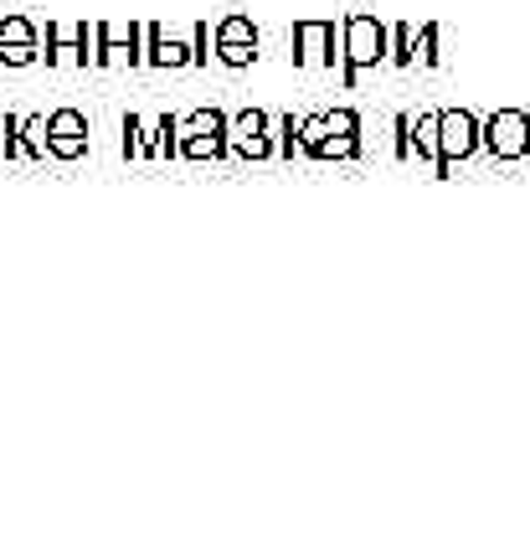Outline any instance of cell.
<instances>
[{
    "mask_svg": "<svg viewBox=\"0 0 530 556\" xmlns=\"http://www.w3.org/2000/svg\"><path fill=\"white\" fill-rule=\"evenodd\" d=\"M93 67H144V21H129V31L99 21L93 26Z\"/></svg>",
    "mask_w": 530,
    "mask_h": 556,
    "instance_id": "cell-1",
    "label": "cell"
},
{
    "mask_svg": "<svg viewBox=\"0 0 530 556\" xmlns=\"http://www.w3.org/2000/svg\"><path fill=\"white\" fill-rule=\"evenodd\" d=\"M274 129H278V119L268 114V109H237L232 114V155H242V160L278 155Z\"/></svg>",
    "mask_w": 530,
    "mask_h": 556,
    "instance_id": "cell-2",
    "label": "cell"
},
{
    "mask_svg": "<svg viewBox=\"0 0 530 556\" xmlns=\"http://www.w3.org/2000/svg\"><path fill=\"white\" fill-rule=\"evenodd\" d=\"M88 114H83V109H73V103H67V109H52V114H47V155L52 160H83L88 155Z\"/></svg>",
    "mask_w": 530,
    "mask_h": 556,
    "instance_id": "cell-3",
    "label": "cell"
},
{
    "mask_svg": "<svg viewBox=\"0 0 530 556\" xmlns=\"http://www.w3.org/2000/svg\"><path fill=\"white\" fill-rule=\"evenodd\" d=\"M93 31H88V21H47V67H62V62H73V67H93Z\"/></svg>",
    "mask_w": 530,
    "mask_h": 556,
    "instance_id": "cell-4",
    "label": "cell"
},
{
    "mask_svg": "<svg viewBox=\"0 0 530 556\" xmlns=\"http://www.w3.org/2000/svg\"><path fill=\"white\" fill-rule=\"evenodd\" d=\"M387 58V31L376 26L371 16H351L345 21V83H355L361 67Z\"/></svg>",
    "mask_w": 530,
    "mask_h": 556,
    "instance_id": "cell-5",
    "label": "cell"
},
{
    "mask_svg": "<svg viewBox=\"0 0 530 556\" xmlns=\"http://www.w3.org/2000/svg\"><path fill=\"white\" fill-rule=\"evenodd\" d=\"M216 62L222 67H253L257 62V26L248 16L216 21Z\"/></svg>",
    "mask_w": 530,
    "mask_h": 556,
    "instance_id": "cell-6",
    "label": "cell"
},
{
    "mask_svg": "<svg viewBox=\"0 0 530 556\" xmlns=\"http://www.w3.org/2000/svg\"><path fill=\"white\" fill-rule=\"evenodd\" d=\"M294 62L299 67H330L335 62L330 21H294Z\"/></svg>",
    "mask_w": 530,
    "mask_h": 556,
    "instance_id": "cell-7",
    "label": "cell"
},
{
    "mask_svg": "<svg viewBox=\"0 0 530 556\" xmlns=\"http://www.w3.org/2000/svg\"><path fill=\"white\" fill-rule=\"evenodd\" d=\"M144 67H197L191 41H176L160 21H144Z\"/></svg>",
    "mask_w": 530,
    "mask_h": 556,
    "instance_id": "cell-8",
    "label": "cell"
},
{
    "mask_svg": "<svg viewBox=\"0 0 530 556\" xmlns=\"http://www.w3.org/2000/svg\"><path fill=\"white\" fill-rule=\"evenodd\" d=\"M490 144H494V155H520L530 144V129L520 114H500V119L490 124Z\"/></svg>",
    "mask_w": 530,
    "mask_h": 556,
    "instance_id": "cell-9",
    "label": "cell"
},
{
    "mask_svg": "<svg viewBox=\"0 0 530 556\" xmlns=\"http://www.w3.org/2000/svg\"><path fill=\"white\" fill-rule=\"evenodd\" d=\"M118 129H124V144H118V150H124V160H160L155 135H150V124L139 119V114H124V124H118Z\"/></svg>",
    "mask_w": 530,
    "mask_h": 556,
    "instance_id": "cell-10",
    "label": "cell"
},
{
    "mask_svg": "<svg viewBox=\"0 0 530 556\" xmlns=\"http://www.w3.org/2000/svg\"><path fill=\"white\" fill-rule=\"evenodd\" d=\"M180 155L186 160H227L232 155V135H180Z\"/></svg>",
    "mask_w": 530,
    "mask_h": 556,
    "instance_id": "cell-11",
    "label": "cell"
},
{
    "mask_svg": "<svg viewBox=\"0 0 530 556\" xmlns=\"http://www.w3.org/2000/svg\"><path fill=\"white\" fill-rule=\"evenodd\" d=\"M438 129H443V150H449V155H469L474 150V119L469 114H443Z\"/></svg>",
    "mask_w": 530,
    "mask_h": 556,
    "instance_id": "cell-12",
    "label": "cell"
},
{
    "mask_svg": "<svg viewBox=\"0 0 530 556\" xmlns=\"http://www.w3.org/2000/svg\"><path fill=\"white\" fill-rule=\"evenodd\" d=\"M0 47H41V31L31 26V16L11 11V16H0Z\"/></svg>",
    "mask_w": 530,
    "mask_h": 556,
    "instance_id": "cell-13",
    "label": "cell"
},
{
    "mask_svg": "<svg viewBox=\"0 0 530 556\" xmlns=\"http://www.w3.org/2000/svg\"><path fill=\"white\" fill-rule=\"evenodd\" d=\"M150 135H155V150H160V160L180 155V114H160V119L150 124Z\"/></svg>",
    "mask_w": 530,
    "mask_h": 556,
    "instance_id": "cell-14",
    "label": "cell"
},
{
    "mask_svg": "<svg viewBox=\"0 0 530 556\" xmlns=\"http://www.w3.org/2000/svg\"><path fill=\"white\" fill-rule=\"evenodd\" d=\"M21 150H26V160H47V119L41 114L21 119Z\"/></svg>",
    "mask_w": 530,
    "mask_h": 556,
    "instance_id": "cell-15",
    "label": "cell"
},
{
    "mask_svg": "<svg viewBox=\"0 0 530 556\" xmlns=\"http://www.w3.org/2000/svg\"><path fill=\"white\" fill-rule=\"evenodd\" d=\"M0 160L5 165L26 160V150H21V114H0Z\"/></svg>",
    "mask_w": 530,
    "mask_h": 556,
    "instance_id": "cell-16",
    "label": "cell"
},
{
    "mask_svg": "<svg viewBox=\"0 0 530 556\" xmlns=\"http://www.w3.org/2000/svg\"><path fill=\"white\" fill-rule=\"evenodd\" d=\"M212 41H216V31L206 26V21H197V26H191V52H197V67H206V62L216 58Z\"/></svg>",
    "mask_w": 530,
    "mask_h": 556,
    "instance_id": "cell-17",
    "label": "cell"
},
{
    "mask_svg": "<svg viewBox=\"0 0 530 556\" xmlns=\"http://www.w3.org/2000/svg\"><path fill=\"white\" fill-rule=\"evenodd\" d=\"M41 58V47H0V67H37Z\"/></svg>",
    "mask_w": 530,
    "mask_h": 556,
    "instance_id": "cell-18",
    "label": "cell"
},
{
    "mask_svg": "<svg viewBox=\"0 0 530 556\" xmlns=\"http://www.w3.org/2000/svg\"><path fill=\"white\" fill-rule=\"evenodd\" d=\"M310 155H319V160H330V155L351 160V155H355V139H340V135H330V139H325V144H315Z\"/></svg>",
    "mask_w": 530,
    "mask_h": 556,
    "instance_id": "cell-19",
    "label": "cell"
}]
</instances>
